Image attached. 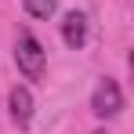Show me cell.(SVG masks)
<instances>
[{
  "mask_svg": "<svg viewBox=\"0 0 134 134\" xmlns=\"http://www.w3.org/2000/svg\"><path fill=\"white\" fill-rule=\"evenodd\" d=\"M15 62H18V69H22L25 80H40V76H44V47H40V40H36L29 29H22V33H18V44H15Z\"/></svg>",
  "mask_w": 134,
  "mask_h": 134,
  "instance_id": "cell-1",
  "label": "cell"
},
{
  "mask_svg": "<svg viewBox=\"0 0 134 134\" xmlns=\"http://www.w3.org/2000/svg\"><path fill=\"white\" fill-rule=\"evenodd\" d=\"M91 109H94V116H102V120L120 116V109H123V91H120V83L105 76V80L98 83V91H94V98H91Z\"/></svg>",
  "mask_w": 134,
  "mask_h": 134,
  "instance_id": "cell-2",
  "label": "cell"
},
{
  "mask_svg": "<svg viewBox=\"0 0 134 134\" xmlns=\"http://www.w3.org/2000/svg\"><path fill=\"white\" fill-rule=\"evenodd\" d=\"M7 105H11V120H15L18 127H29V120H33V94L15 83L11 94H7Z\"/></svg>",
  "mask_w": 134,
  "mask_h": 134,
  "instance_id": "cell-3",
  "label": "cell"
},
{
  "mask_svg": "<svg viewBox=\"0 0 134 134\" xmlns=\"http://www.w3.org/2000/svg\"><path fill=\"white\" fill-rule=\"evenodd\" d=\"M62 40H65V47H72V51L83 47V40H87V18H83L80 11H69L65 15V22H62Z\"/></svg>",
  "mask_w": 134,
  "mask_h": 134,
  "instance_id": "cell-4",
  "label": "cell"
},
{
  "mask_svg": "<svg viewBox=\"0 0 134 134\" xmlns=\"http://www.w3.org/2000/svg\"><path fill=\"white\" fill-rule=\"evenodd\" d=\"M22 4L33 18H51L54 15V0H22Z\"/></svg>",
  "mask_w": 134,
  "mask_h": 134,
  "instance_id": "cell-5",
  "label": "cell"
}]
</instances>
